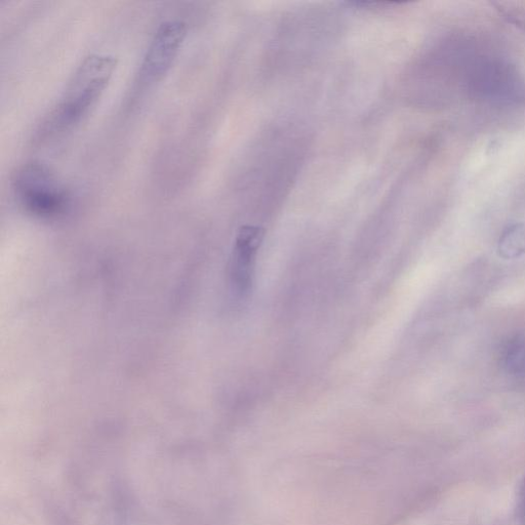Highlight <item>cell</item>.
<instances>
[{
  "label": "cell",
  "instance_id": "1",
  "mask_svg": "<svg viewBox=\"0 0 525 525\" xmlns=\"http://www.w3.org/2000/svg\"><path fill=\"white\" fill-rule=\"evenodd\" d=\"M116 67L117 59L113 56L92 54L86 57L74 71L59 102L48 115L46 132H61L84 120L104 94Z\"/></svg>",
  "mask_w": 525,
  "mask_h": 525
},
{
  "label": "cell",
  "instance_id": "2",
  "mask_svg": "<svg viewBox=\"0 0 525 525\" xmlns=\"http://www.w3.org/2000/svg\"><path fill=\"white\" fill-rule=\"evenodd\" d=\"M12 185L20 205L36 217H57L69 205L68 191L51 169L39 161H29L19 167Z\"/></svg>",
  "mask_w": 525,
  "mask_h": 525
},
{
  "label": "cell",
  "instance_id": "3",
  "mask_svg": "<svg viewBox=\"0 0 525 525\" xmlns=\"http://www.w3.org/2000/svg\"><path fill=\"white\" fill-rule=\"evenodd\" d=\"M464 86L472 97L496 102L525 99V84L517 70L503 60L477 57L470 60Z\"/></svg>",
  "mask_w": 525,
  "mask_h": 525
},
{
  "label": "cell",
  "instance_id": "4",
  "mask_svg": "<svg viewBox=\"0 0 525 525\" xmlns=\"http://www.w3.org/2000/svg\"><path fill=\"white\" fill-rule=\"evenodd\" d=\"M187 36V25L179 20L161 23L144 56L139 83L159 82L172 67Z\"/></svg>",
  "mask_w": 525,
  "mask_h": 525
},
{
  "label": "cell",
  "instance_id": "5",
  "mask_svg": "<svg viewBox=\"0 0 525 525\" xmlns=\"http://www.w3.org/2000/svg\"><path fill=\"white\" fill-rule=\"evenodd\" d=\"M264 235V229L255 226H244L237 234L230 261V282L239 298L249 296L252 291L256 255Z\"/></svg>",
  "mask_w": 525,
  "mask_h": 525
},
{
  "label": "cell",
  "instance_id": "6",
  "mask_svg": "<svg viewBox=\"0 0 525 525\" xmlns=\"http://www.w3.org/2000/svg\"><path fill=\"white\" fill-rule=\"evenodd\" d=\"M503 367L510 375H525V333L511 338L502 354Z\"/></svg>",
  "mask_w": 525,
  "mask_h": 525
},
{
  "label": "cell",
  "instance_id": "7",
  "mask_svg": "<svg viewBox=\"0 0 525 525\" xmlns=\"http://www.w3.org/2000/svg\"><path fill=\"white\" fill-rule=\"evenodd\" d=\"M499 252L505 259H514L524 255L525 227L515 225L506 230L500 238Z\"/></svg>",
  "mask_w": 525,
  "mask_h": 525
},
{
  "label": "cell",
  "instance_id": "8",
  "mask_svg": "<svg viewBox=\"0 0 525 525\" xmlns=\"http://www.w3.org/2000/svg\"><path fill=\"white\" fill-rule=\"evenodd\" d=\"M502 15L514 26L525 32V11L519 10L518 8L505 7L500 5L498 7Z\"/></svg>",
  "mask_w": 525,
  "mask_h": 525
},
{
  "label": "cell",
  "instance_id": "9",
  "mask_svg": "<svg viewBox=\"0 0 525 525\" xmlns=\"http://www.w3.org/2000/svg\"><path fill=\"white\" fill-rule=\"evenodd\" d=\"M520 510L522 513V516L525 518V476L521 484V490H520Z\"/></svg>",
  "mask_w": 525,
  "mask_h": 525
}]
</instances>
